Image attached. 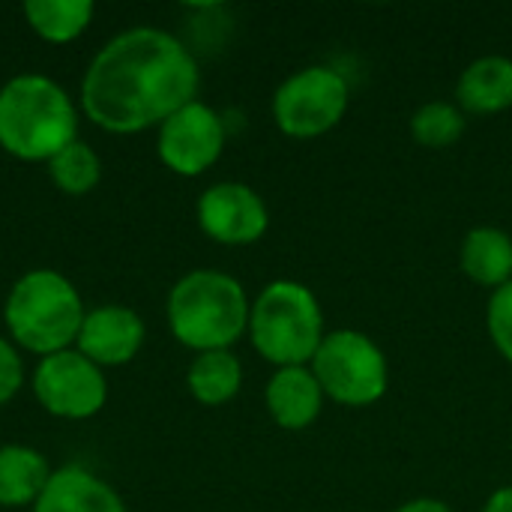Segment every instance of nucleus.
<instances>
[{
  "mask_svg": "<svg viewBox=\"0 0 512 512\" xmlns=\"http://www.w3.org/2000/svg\"><path fill=\"white\" fill-rule=\"evenodd\" d=\"M201 69L183 39L162 27H129L111 36L87 63L78 108L108 135L159 129L198 99Z\"/></svg>",
  "mask_w": 512,
  "mask_h": 512,
  "instance_id": "obj_1",
  "label": "nucleus"
},
{
  "mask_svg": "<svg viewBox=\"0 0 512 512\" xmlns=\"http://www.w3.org/2000/svg\"><path fill=\"white\" fill-rule=\"evenodd\" d=\"M81 108L63 84L21 72L0 87V150L21 162H48L78 141Z\"/></svg>",
  "mask_w": 512,
  "mask_h": 512,
  "instance_id": "obj_2",
  "label": "nucleus"
},
{
  "mask_svg": "<svg viewBox=\"0 0 512 512\" xmlns=\"http://www.w3.org/2000/svg\"><path fill=\"white\" fill-rule=\"evenodd\" d=\"M249 297L243 285L219 270H192L174 282L165 300V318L171 336L204 351H231L249 333Z\"/></svg>",
  "mask_w": 512,
  "mask_h": 512,
  "instance_id": "obj_3",
  "label": "nucleus"
},
{
  "mask_svg": "<svg viewBox=\"0 0 512 512\" xmlns=\"http://www.w3.org/2000/svg\"><path fill=\"white\" fill-rule=\"evenodd\" d=\"M87 306L75 282L57 270H27L18 276L3 303L9 342L33 357H48L75 348Z\"/></svg>",
  "mask_w": 512,
  "mask_h": 512,
  "instance_id": "obj_4",
  "label": "nucleus"
},
{
  "mask_svg": "<svg viewBox=\"0 0 512 512\" xmlns=\"http://www.w3.org/2000/svg\"><path fill=\"white\" fill-rule=\"evenodd\" d=\"M324 336L321 303L303 282L276 279L255 297L249 339L267 363L279 369L306 366L318 354Z\"/></svg>",
  "mask_w": 512,
  "mask_h": 512,
  "instance_id": "obj_5",
  "label": "nucleus"
},
{
  "mask_svg": "<svg viewBox=\"0 0 512 512\" xmlns=\"http://www.w3.org/2000/svg\"><path fill=\"white\" fill-rule=\"evenodd\" d=\"M312 372L324 396L348 408L375 405L387 393L390 381L381 348L357 330L327 333L318 354L312 357Z\"/></svg>",
  "mask_w": 512,
  "mask_h": 512,
  "instance_id": "obj_6",
  "label": "nucleus"
},
{
  "mask_svg": "<svg viewBox=\"0 0 512 512\" xmlns=\"http://www.w3.org/2000/svg\"><path fill=\"white\" fill-rule=\"evenodd\" d=\"M348 81L330 66H306L288 75L273 96V120L291 138L330 132L348 111Z\"/></svg>",
  "mask_w": 512,
  "mask_h": 512,
  "instance_id": "obj_7",
  "label": "nucleus"
},
{
  "mask_svg": "<svg viewBox=\"0 0 512 512\" xmlns=\"http://www.w3.org/2000/svg\"><path fill=\"white\" fill-rule=\"evenodd\" d=\"M30 390L45 414L72 423L96 417L108 402L105 369L90 363L75 348L36 360L30 375Z\"/></svg>",
  "mask_w": 512,
  "mask_h": 512,
  "instance_id": "obj_8",
  "label": "nucleus"
},
{
  "mask_svg": "<svg viewBox=\"0 0 512 512\" xmlns=\"http://www.w3.org/2000/svg\"><path fill=\"white\" fill-rule=\"evenodd\" d=\"M225 138L228 132L219 111L195 99L156 129V156L168 171L180 177H201L219 162Z\"/></svg>",
  "mask_w": 512,
  "mask_h": 512,
  "instance_id": "obj_9",
  "label": "nucleus"
},
{
  "mask_svg": "<svg viewBox=\"0 0 512 512\" xmlns=\"http://www.w3.org/2000/svg\"><path fill=\"white\" fill-rule=\"evenodd\" d=\"M198 225L201 231L222 246H252L267 234L270 213L264 198L237 180L213 183L198 198Z\"/></svg>",
  "mask_w": 512,
  "mask_h": 512,
  "instance_id": "obj_10",
  "label": "nucleus"
},
{
  "mask_svg": "<svg viewBox=\"0 0 512 512\" xmlns=\"http://www.w3.org/2000/svg\"><path fill=\"white\" fill-rule=\"evenodd\" d=\"M144 339L147 327L132 306L102 303L87 309L75 339V351H81L99 369H117L129 366L141 354Z\"/></svg>",
  "mask_w": 512,
  "mask_h": 512,
  "instance_id": "obj_11",
  "label": "nucleus"
},
{
  "mask_svg": "<svg viewBox=\"0 0 512 512\" xmlns=\"http://www.w3.org/2000/svg\"><path fill=\"white\" fill-rule=\"evenodd\" d=\"M30 512H126L120 492L81 465L51 471L39 501Z\"/></svg>",
  "mask_w": 512,
  "mask_h": 512,
  "instance_id": "obj_12",
  "label": "nucleus"
},
{
  "mask_svg": "<svg viewBox=\"0 0 512 512\" xmlns=\"http://www.w3.org/2000/svg\"><path fill=\"white\" fill-rule=\"evenodd\" d=\"M267 411L276 426L288 432H300L312 426L324 408V390L312 369L306 366H285L279 369L264 390Z\"/></svg>",
  "mask_w": 512,
  "mask_h": 512,
  "instance_id": "obj_13",
  "label": "nucleus"
},
{
  "mask_svg": "<svg viewBox=\"0 0 512 512\" xmlns=\"http://www.w3.org/2000/svg\"><path fill=\"white\" fill-rule=\"evenodd\" d=\"M51 480L48 459L27 444L0 447V510H21L39 501L45 483Z\"/></svg>",
  "mask_w": 512,
  "mask_h": 512,
  "instance_id": "obj_14",
  "label": "nucleus"
},
{
  "mask_svg": "<svg viewBox=\"0 0 512 512\" xmlns=\"http://www.w3.org/2000/svg\"><path fill=\"white\" fill-rule=\"evenodd\" d=\"M456 99L471 114H498L512 105V60L489 54L474 60L456 84Z\"/></svg>",
  "mask_w": 512,
  "mask_h": 512,
  "instance_id": "obj_15",
  "label": "nucleus"
},
{
  "mask_svg": "<svg viewBox=\"0 0 512 512\" xmlns=\"http://www.w3.org/2000/svg\"><path fill=\"white\" fill-rule=\"evenodd\" d=\"M462 270L486 288H501L512 279V237L501 228H474L462 243Z\"/></svg>",
  "mask_w": 512,
  "mask_h": 512,
  "instance_id": "obj_16",
  "label": "nucleus"
},
{
  "mask_svg": "<svg viewBox=\"0 0 512 512\" xmlns=\"http://www.w3.org/2000/svg\"><path fill=\"white\" fill-rule=\"evenodd\" d=\"M243 366L231 351H204L186 369V387L195 402L207 408H219L240 393Z\"/></svg>",
  "mask_w": 512,
  "mask_h": 512,
  "instance_id": "obj_17",
  "label": "nucleus"
},
{
  "mask_svg": "<svg viewBox=\"0 0 512 512\" xmlns=\"http://www.w3.org/2000/svg\"><path fill=\"white\" fill-rule=\"evenodd\" d=\"M21 12L27 27L48 45L75 42L93 21L90 0H27Z\"/></svg>",
  "mask_w": 512,
  "mask_h": 512,
  "instance_id": "obj_18",
  "label": "nucleus"
},
{
  "mask_svg": "<svg viewBox=\"0 0 512 512\" xmlns=\"http://www.w3.org/2000/svg\"><path fill=\"white\" fill-rule=\"evenodd\" d=\"M45 168H48L51 183L69 198H81V195L93 192L102 180V159L81 138L72 141L69 147H63L57 156H51L45 162Z\"/></svg>",
  "mask_w": 512,
  "mask_h": 512,
  "instance_id": "obj_19",
  "label": "nucleus"
},
{
  "mask_svg": "<svg viewBox=\"0 0 512 512\" xmlns=\"http://www.w3.org/2000/svg\"><path fill=\"white\" fill-rule=\"evenodd\" d=\"M462 132H465V114L450 102H426L411 117V135L417 138V144L429 150L453 147L462 138Z\"/></svg>",
  "mask_w": 512,
  "mask_h": 512,
  "instance_id": "obj_20",
  "label": "nucleus"
},
{
  "mask_svg": "<svg viewBox=\"0 0 512 512\" xmlns=\"http://www.w3.org/2000/svg\"><path fill=\"white\" fill-rule=\"evenodd\" d=\"M489 333L495 348L512 363V279L489 300Z\"/></svg>",
  "mask_w": 512,
  "mask_h": 512,
  "instance_id": "obj_21",
  "label": "nucleus"
},
{
  "mask_svg": "<svg viewBox=\"0 0 512 512\" xmlns=\"http://www.w3.org/2000/svg\"><path fill=\"white\" fill-rule=\"evenodd\" d=\"M21 384H24V360H21V351L6 336H0V408L9 405L18 396Z\"/></svg>",
  "mask_w": 512,
  "mask_h": 512,
  "instance_id": "obj_22",
  "label": "nucleus"
},
{
  "mask_svg": "<svg viewBox=\"0 0 512 512\" xmlns=\"http://www.w3.org/2000/svg\"><path fill=\"white\" fill-rule=\"evenodd\" d=\"M396 512H453L444 501H435V498H417V501H408L402 504Z\"/></svg>",
  "mask_w": 512,
  "mask_h": 512,
  "instance_id": "obj_23",
  "label": "nucleus"
},
{
  "mask_svg": "<svg viewBox=\"0 0 512 512\" xmlns=\"http://www.w3.org/2000/svg\"><path fill=\"white\" fill-rule=\"evenodd\" d=\"M483 512H512V486L498 489V492L486 501Z\"/></svg>",
  "mask_w": 512,
  "mask_h": 512,
  "instance_id": "obj_24",
  "label": "nucleus"
}]
</instances>
